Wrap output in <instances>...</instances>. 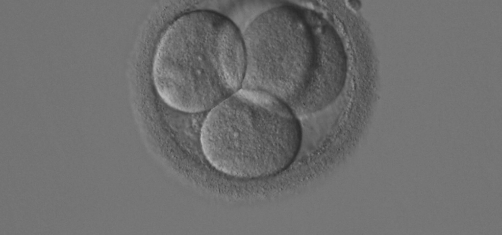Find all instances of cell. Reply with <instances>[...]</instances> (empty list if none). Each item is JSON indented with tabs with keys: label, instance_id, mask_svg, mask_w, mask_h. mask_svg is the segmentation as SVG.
Listing matches in <instances>:
<instances>
[{
	"label": "cell",
	"instance_id": "cell-1",
	"mask_svg": "<svg viewBox=\"0 0 502 235\" xmlns=\"http://www.w3.org/2000/svg\"><path fill=\"white\" fill-rule=\"evenodd\" d=\"M246 68L242 88L269 94L293 109L317 104L348 65L339 33L319 12L281 1L242 32Z\"/></svg>",
	"mask_w": 502,
	"mask_h": 235
},
{
	"label": "cell",
	"instance_id": "cell-2",
	"mask_svg": "<svg viewBox=\"0 0 502 235\" xmlns=\"http://www.w3.org/2000/svg\"><path fill=\"white\" fill-rule=\"evenodd\" d=\"M246 55L242 33L208 9L186 12L157 45L152 76L162 100L187 113L209 111L242 88Z\"/></svg>",
	"mask_w": 502,
	"mask_h": 235
},
{
	"label": "cell",
	"instance_id": "cell-3",
	"mask_svg": "<svg viewBox=\"0 0 502 235\" xmlns=\"http://www.w3.org/2000/svg\"><path fill=\"white\" fill-rule=\"evenodd\" d=\"M200 141L206 160L219 172L260 179L291 164L302 130L289 105L266 93L241 88L208 111Z\"/></svg>",
	"mask_w": 502,
	"mask_h": 235
}]
</instances>
